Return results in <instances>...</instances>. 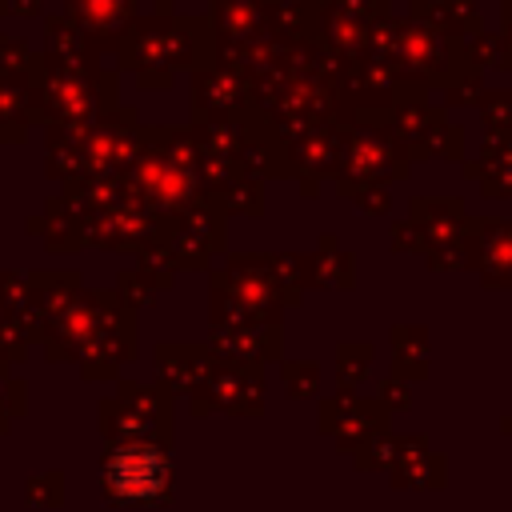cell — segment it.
<instances>
[{"label": "cell", "mask_w": 512, "mask_h": 512, "mask_svg": "<svg viewBox=\"0 0 512 512\" xmlns=\"http://www.w3.org/2000/svg\"><path fill=\"white\" fill-rule=\"evenodd\" d=\"M108 484L120 500H152L164 488V460L156 452H120L108 468Z\"/></svg>", "instance_id": "cell-1"}]
</instances>
